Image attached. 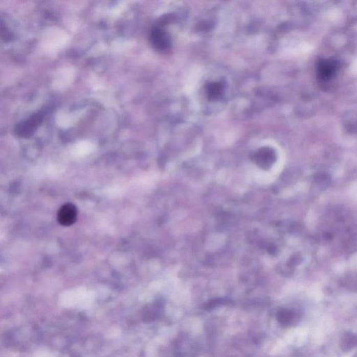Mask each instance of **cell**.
<instances>
[{
	"mask_svg": "<svg viewBox=\"0 0 357 357\" xmlns=\"http://www.w3.org/2000/svg\"><path fill=\"white\" fill-rule=\"evenodd\" d=\"M78 210L72 203H66L59 209L57 213V220L61 226H70L76 221Z\"/></svg>",
	"mask_w": 357,
	"mask_h": 357,
	"instance_id": "1",
	"label": "cell"
},
{
	"mask_svg": "<svg viewBox=\"0 0 357 357\" xmlns=\"http://www.w3.org/2000/svg\"><path fill=\"white\" fill-rule=\"evenodd\" d=\"M151 41L155 47L160 51H167L170 48V36L161 28H154L151 32Z\"/></svg>",
	"mask_w": 357,
	"mask_h": 357,
	"instance_id": "2",
	"label": "cell"
},
{
	"mask_svg": "<svg viewBox=\"0 0 357 357\" xmlns=\"http://www.w3.org/2000/svg\"><path fill=\"white\" fill-rule=\"evenodd\" d=\"M339 69L337 61L332 59H324L320 61L318 65V74L322 79L329 80L334 76Z\"/></svg>",
	"mask_w": 357,
	"mask_h": 357,
	"instance_id": "3",
	"label": "cell"
},
{
	"mask_svg": "<svg viewBox=\"0 0 357 357\" xmlns=\"http://www.w3.org/2000/svg\"><path fill=\"white\" fill-rule=\"evenodd\" d=\"M41 117L40 115H34L33 118H30L26 122L23 123L22 125L18 128V135L22 137H28L33 132L34 128L41 122Z\"/></svg>",
	"mask_w": 357,
	"mask_h": 357,
	"instance_id": "4",
	"label": "cell"
},
{
	"mask_svg": "<svg viewBox=\"0 0 357 357\" xmlns=\"http://www.w3.org/2000/svg\"><path fill=\"white\" fill-rule=\"evenodd\" d=\"M225 86L221 82H213L207 84V92L208 98L211 101L220 99L224 94Z\"/></svg>",
	"mask_w": 357,
	"mask_h": 357,
	"instance_id": "5",
	"label": "cell"
},
{
	"mask_svg": "<svg viewBox=\"0 0 357 357\" xmlns=\"http://www.w3.org/2000/svg\"><path fill=\"white\" fill-rule=\"evenodd\" d=\"M256 159L259 163L263 165L270 164L275 159V153L271 149L263 148L257 153Z\"/></svg>",
	"mask_w": 357,
	"mask_h": 357,
	"instance_id": "6",
	"label": "cell"
},
{
	"mask_svg": "<svg viewBox=\"0 0 357 357\" xmlns=\"http://www.w3.org/2000/svg\"><path fill=\"white\" fill-rule=\"evenodd\" d=\"M295 318V314L288 310H280L277 314L278 321L283 325H288V324L293 323Z\"/></svg>",
	"mask_w": 357,
	"mask_h": 357,
	"instance_id": "7",
	"label": "cell"
}]
</instances>
